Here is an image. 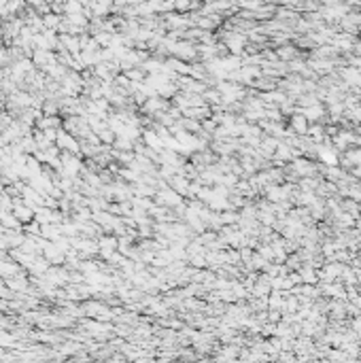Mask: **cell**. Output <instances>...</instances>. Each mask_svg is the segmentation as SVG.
Listing matches in <instances>:
<instances>
[{
  "instance_id": "cell-1",
  "label": "cell",
  "mask_w": 361,
  "mask_h": 363,
  "mask_svg": "<svg viewBox=\"0 0 361 363\" xmlns=\"http://www.w3.org/2000/svg\"><path fill=\"white\" fill-rule=\"evenodd\" d=\"M34 64L36 66H43V68H49L51 64H55V57L49 49H36L34 51Z\"/></svg>"
},
{
  "instance_id": "cell-2",
  "label": "cell",
  "mask_w": 361,
  "mask_h": 363,
  "mask_svg": "<svg viewBox=\"0 0 361 363\" xmlns=\"http://www.w3.org/2000/svg\"><path fill=\"white\" fill-rule=\"evenodd\" d=\"M293 125H295V130L304 132V130H306V119H304V117H295V119H293Z\"/></svg>"
},
{
  "instance_id": "cell-3",
  "label": "cell",
  "mask_w": 361,
  "mask_h": 363,
  "mask_svg": "<svg viewBox=\"0 0 361 363\" xmlns=\"http://www.w3.org/2000/svg\"><path fill=\"white\" fill-rule=\"evenodd\" d=\"M102 246H104V248H115V246H117V240H115V238H104V240H102Z\"/></svg>"
},
{
  "instance_id": "cell-4",
  "label": "cell",
  "mask_w": 361,
  "mask_h": 363,
  "mask_svg": "<svg viewBox=\"0 0 361 363\" xmlns=\"http://www.w3.org/2000/svg\"><path fill=\"white\" fill-rule=\"evenodd\" d=\"M325 2H330V4H334V2H338V0H325Z\"/></svg>"
}]
</instances>
